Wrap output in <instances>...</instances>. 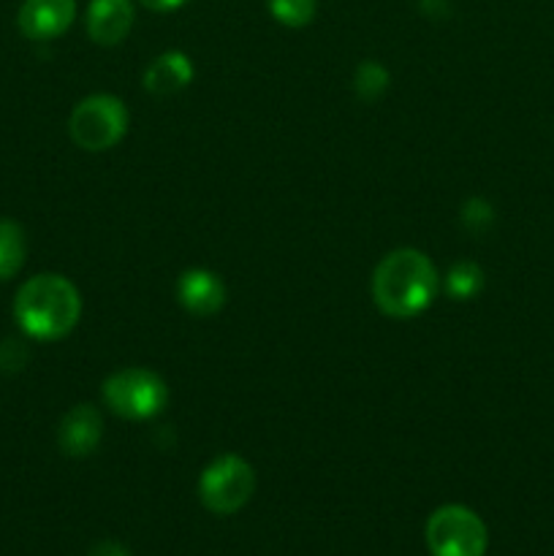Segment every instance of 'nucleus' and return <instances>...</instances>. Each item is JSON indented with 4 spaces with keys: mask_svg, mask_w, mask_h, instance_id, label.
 <instances>
[{
    "mask_svg": "<svg viewBox=\"0 0 554 556\" xmlns=\"http://www.w3.org/2000/svg\"><path fill=\"white\" fill-rule=\"evenodd\" d=\"M440 291V275L421 250L400 248L380 258L373 271V299L383 315L407 320L421 315Z\"/></svg>",
    "mask_w": 554,
    "mask_h": 556,
    "instance_id": "1",
    "label": "nucleus"
},
{
    "mask_svg": "<svg viewBox=\"0 0 554 556\" xmlns=\"http://www.w3.org/2000/svg\"><path fill=\"white\" fill-rule=\"evenodd\" d=\"M14 318L30 340H63L79 324L81 296L68 277L36 275L16 291Z\"/></svg>",
    "mask_w": 554,
    "mask_h": 556,
    "instance_id": "2",
    "label": "nucleus"
},
{
    "mask_svg": "<svg viewBox=\"0 0 554 556\" xmlns=\"http://www.w3.org/2000/svg\"><path fill=\"white\" fill-rule=\"evenodd\" d=\"M109 410L128 421H147L161 416L168 405V386L158 372L144 367H125L109 375L101 386Z\"/></svg>",
    "mask_w": 554,
    "mask_h": 556,
    "instance_id": "3",
    "label": "nucleus"
},
{
    "mask_svg": "<svg viewBox=\"0 0 554 556\" xmlns=\"http://www.w3.org/2000/svg\"><path fill=\"white\" fill-rule=\"evenodd\" d=\"M130 114L117 96L96 92L79 101L71 112L68 134L76 147L87 152H103L117 147L128 134Z\"/></svg>",
    "mask_w": 554,
    "mask_h": 556,
    "instance_id": "4",
    "label": "nucleus"
},
{
    "mask_svg": "<svg viewBox=\"0 0 554 556\" xmlns=\"http://www.w3.org/2000/svg\"><path fill=\"white\" fill-rule=\"evenodd\" d=\"M255 494V470L239 454H221L199 478V497L210 514L234 516Z\"/></svg>",
    "mask_w": 554,
    "mask_h": 556,
    "instance_id": "5",
    "label": "nucleus"
},
{
    "mask_svg": "<svg viewBox=\"0 0 554 556\" xmlns=\"http://www.w3.org/2000/svg\"><path fill=\"white\" fill-rule=\"evenodd\" d=\"M424 538L432 556H483L489 546L487 525L465 505H440L427 519Z\"/></svg>",
    "mask_w": 554,
    "mask_h": 556,
    "instance_id": "6",
    "label": "nucleus"
},
{
    "mask_svg": "<svg viewBox=\"0 0 554 556\" xmlns=\"http://www.w3.org/2000/svg\"><path fill=\"white\" fill-rule=\"evenodd\" d=\"M76 20V0H25L16 14L22 36L30 41H52Z\"/></svg>",
    "mask_w": 554,
    "mask_h": 556,
    "instance_id": "7",
    "label": "nucleus"
},
{
    "mask_svg": "<svg viewBox=\"0 0 554 556\" xmlns=\"http://www.w3.org/2000/svg\"><path fill=\"white\" fill-rule=\"evenodd\" d=\"M103 438V418L98 407L74 405L58 427V445L65 456H90Z\"/></svg>",
    "mask_w": 554,
    "mask_h": 556,
    "instance_id": "8",
    "label": "nucleus"
},
{
    "mask_svg": "<svg viewBox=\"0 0 554 556\" xmlns=\"http://www.w3.org/2000/svg\"><path fill=\"white\" fill-rule=\"evenodd\" d=\"M134 3L130 0H90L87 5V36L98 47H117L134 27Z\"/></svg>",
    "mask_w": 554,
    "mask_h": 556,
    "instance_id": "9",
    "label": "nucleus"
},
{
    "mask_svg": "<svg viewBox=\"0 0 554 556\" xmlns=\"http://www.w3.org/2000/svg\"><path fill=\"white\" fill-rule=\"evenodd\" d=\"M177 299L188 313L206 318L221 313L226 304V286L221 277L210 269H188L177 280Z\"/></svg>",
    "mask_w": 554,
    "mask_h": 556,
    "instance_id": "10",
    "label": "nucleus"
},
{
    "mask_svg": "<svg viewBox=\"0 0 554 556\" xmlns=\"http://www.w3.org/2000/svg\"><path fill=\"white\" fill-rule=\"evenodd\" d=\"M193 74L196 71L188 54L172 49L152 60L150 68L144 71V90H150L152 96H172V92L188 87L193 81Z\"/></svg>",
    "mask_w": 554,
    "mask_h": 556,
    "instance_id": "11",
    "label": "nucleus"
},
{
    "mask_svg": "<svg viewBox=\"0 0 554 556\" xmlns=\"http://www.w3.org/2000/svg\"><path fill=\"white\" fill-rule=\"evenodd\" d=\"M27 239L20 223L0 220V282L11 280L25 266Z\"/></svg>",
    "mask_w": 554,
    "mask_h": 556,
    "instance_id": "12",
    "label": "nucleus"
},
{
    "mask_svg": "<svg viewBox=\"0 0 554 556\" xmlns=\"http://www.w3.org/2000/svg\"><path fill=\"white\" fill-rule=\"evenodd\" d=\"M483 288V271L478 264H470V261H462L445 277V291L451 293L459 302H467V299L476 296Z\"/></svg>",
    "mask_w": 554,
    "mask_h": 556,
    "instance_id": "13",
    "label": "nucleus"
},
{
    "mask_svg": "<svg viewBox=\"0 0 554 556\" xmlns=\"http://www.w3.org/2000/svg\"><path fill=\"white\" fill-rule=\"evenodd\" d=\"M269 14L286 27H307L318 14V0H266Z\"/></svg>",
    "mask_w": 554,
    "mask_h": 556,
    "instance_id": "14",
    "label": "nucleus"
},
{
    "mask_svg": "<svg viewBox=\"0 0 554 556\" xmlns=\"http://www.w3.org/2000/svg\"><path fill=\"white\" fill-rule=\"evenodd\" d=\"M386 87H389V71H386L383 65L375 63V60H367V63L358 65L356 68L358 98L373 101V98H378L380 92H386Z\"/></svg>",
    "mask_w": 554,
    "mask_h": 556,
    "instance_id": "15",
    "label": "nucleus"
},
{
    "mask_svg": "<svg viewBox=\"0 0 554 556\" xmlns=\"http://www.w3.org/2000/svg\"><path fill=\"white\" fill-rule=\"evenodd\" d=\"M87 556H130V552L119 541H98Z\"/></svg>",
    "mask_w": 554,
    "mask_h": 556,
    "instance_id": "16",
    "label": "nucleus"
},
{
    "mask_svg": "<svg viewBox=\"0 0 554 556\" xmlns=\"http://www.w3.org/2000/svg\"><path fill=\"white\" fill-rule=\"evenodd\" d=\"M185 3H188V0H141V5H147L150 11H161V14L182 9Z\"/></svg>",
    "mask_w": 554,
    "mask_h": 556,
    "instance_id": "17",
    "label": "nucleus"
}]
</instances>
